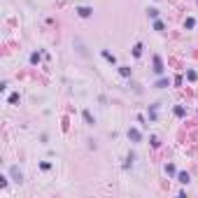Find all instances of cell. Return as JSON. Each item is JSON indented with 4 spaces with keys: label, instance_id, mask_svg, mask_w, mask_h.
<instances>
[{
    "label": "cell",
    "instance_id": "cell-4",
    "mask_svg": "<svg viewBox=\"0 0 198 198\" xmlns=\"http://www.w3.org/2000/svg\"><path fill=\"white\" fill-rule=\"evenodd\" d=\"M91 12H93L91 7H77V14H79V17H84V19H86V17H91Z\"/></svg>",
    "mask_w": 198,
    "mask_h": 198
},
{
    "label": "cell",
    "instance_id": "cell-10",
    "mask_svg": "<svg viewBox=\"0 0 198 198\" xmlns=\"http://www.w3.org/2000/svg\"><path fill=\"white\" fill-rule=\"evenodd\" d=\"M84 119H86V124H89V126H93V124H96V121H93V117H91V112H84Z\"/></svg>",
    "mask_w": 198,
    "mask_h": 198
},
{
    "label": "cell",
    "instance_id": "cell-15",
    "mask_svg": "<svg viewBox=\"0 0 198 198\" xmlns=\"http://www.w3.org/2000/svg\"><path fill=\"white\" fill-rule=\"evenodd\" d=\"M184 26H186V28H193V26H196V21H193V19H186V24H184Z\"/></svg>",
    "mask_w": 198,
    "mask_h": 198
},
{
    "label": "cell",
    "instance_id": "cell-2",
    "mask_svg": "<svg viewBox=\"0 0 198 198\" xmlns=\"http://www.w3.org/2000/svg\"><path fill=\"white\" fill-rule=\"evenodd\" d=\"M154 72H156V75L163 72V61H161V56H154Z\"/></svg>",
    "mask_w": 198,
    "mask_h": 198
},
{
    "label": "cell",
    "instance_id": "cell-6",
    "mask_svg": "<svg viewBox=\"0 0 198 198\" xmlns=\"http://www.w3.org/2000/svg\"><path fill=\"white\" fill-rule=\"evenodd\" d=\"M103 58H105V61H110V63H114V61H117V58H114V56H112L107 49H103Z\"/></svg>",
    "mask_w": 198,
    "mask_h": 198
},
{
    "label": "cell",
    "instance_id": "cell-7",
    "mask_svg": "<svg viewBox=\"0 0 198 198\" xmlns=\"http://www.w3.org/2000/svg\"><path fill=\"white\" fill-rule=\"evenodd\" d=\"M147 14H149L152 19H156V17H159V10H156V7H149V10H147Z\"/></svg>",
    "mask_w": 198,
    "mask_h": 198
},
{
    "label": "cell",
    "instance_id": "cell-1",
    "mask_svg": "<svg viewBox=\"0 0 198 198\" xmlns=\"http://www.w3.org/2000/svg\"><path fill=\"white\" fill-rule=\"evenodd\" d=\"M10 175L14 177V182H17V184H21V182H24V175H21V170H19L17 165H12V168H10Z\"/></svg>",
    "mask_w": 198,
    "mask_h": 198
},
{
    "label": "cell",
    "instance_id": "cell-8",
    "mask_svg": "<svg viewBox=\"0 0 198 198\" xmlns=\"http://www.w3.org/2000/svg\"><path fill=\"white\" fill-rule=\"evenodd\" d=\"M140 54H142V44H140V42H138V44H135V47H133V56H140Z\"/></svg>",
    "mask_w": 198,
    "mask_h": 198
},
{
    "label": "cell",
    "instance_id": "cell-3",
    "mask_svg": "<svg viewBox=\"0 0 198 198\" xmlns=\"http://www.w3.org/2000/svg\"><path fill=\"white\" fill-rule=\"evenodd\" d=\"M140 138H142V135H140V131H138V128H131V131H128V140L140 142Z\"/></svg>",
    "mask_w": 198,
    "mask_h": 198
},
{
    "label": "cell",
    "instance_id": "cell-13",
    "mask_svg": "<svg viewBox=\"0 0 198 198\" xmlns=\"http://www.w3.org/2000/svg\"><path fill=\"white\" fill-rule=\"evenodd\" d=\"M37 61H40V54H37V51H35V54H30V63H37Z\"/></svg>",
    "mask_w": 198,
    "mask_h": 198
},
{
    "label": "cell",
    "instance_id": "cell-17",
    "mask_svg": "<svg viewBox=\"0 0 198 198\" xmlns=\"http://www.w3.org/2000/svg\"><path fill=\"white\" fill-rule=\"evenodd\" d=\"M175 114L177 117H184V107H175Z\"/></svg>",
    "mask_w": 198,
    "mask_h": 198
},
{
    "label": "cell",
    "instance_id": "cell-14",
    "mask_svg": "<svg viewBox=\"0 0 198 198\" xmlns=\"http://www.w3.org/2000/svg\"><path fill=\"white\" fill-rule=\"evenodd\" d=\"M156 86H159V89H163V86H168V79H159V82H156Z\"/></svg>",
    "mask_w": 198,
    "mask_h": 198
},
{
    "label": "cell",
    "instance_id": "cell-12",
    "mask_svg": "<svg viewBox=\"0 0 198 198\" xmlns=\"http://www.w3.org/2000/svg\"><path fill=\"white\" fill-rule=\"evenodd\" d=\"M165 172H168V175H175V172H177V168H175L172 163H168V165H165Z\"/></svg>",
    "mask_w": 198,
    "mask_h": 198
},
{
    "label": "cell",
    "instance_id": "cell-9",
    "mask_svg": "<svg viewBox=\"0 0 198 198\" xmlns=\"http://www.w3.org/2000/svg\"><path fill=\"white\" fill-rule=\"evenodd\" d=\"M119 72H121L124 77H131V68H126V65H121V68H119Z\"/></svg>",
    "mask_w": 198,
    "mask_h": 198
},
{
    "label": "cell",
    "instance_id": "cell-5",
    "mask_svg": "<svg viewBox=\"0 0 198 198\" xmlns=\"http://www.w3.org/2000/svg\"><path fill=\"white\" fill-rule=\"evenodd\" d=\"M177 179H179L182 184H189V179H191V177H189V172H177Z\"/></svg>",
    "mask_w": 198,
    "mask_h": 198
},
{
    "label": "cell",
    "instance_id": "cell-11",
    "mask_svg": "<svg viewBox=\"0 0 198 198\" xmlns=\"http://www.w3.org/2000/svg\"><path fill=\"white\" fill-rule=\"evenodd\" d=\"M133 161H135V154L131 152V154H128V159H126V168H131V165H133Z\"/></svg>",
    "mask_w": 198,
    "mask_h": 198
},
{
    "label": "cell",
    "instance_id": "cell-16",
    "mask_svg": "<svg viewBox=\"0 0 198 198\" xmlns=\"http://www.w3.org/2000/svg\"><path fill=\"white\" fill-rule=\"evenodd\" d=\"M154 30H163V24L161 21H154Z\"/></svg>",
    "mask_w": 198,
    "mask_h": 198
}]
</instances>
